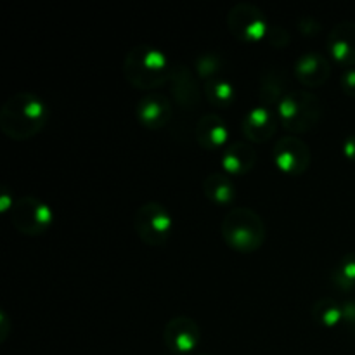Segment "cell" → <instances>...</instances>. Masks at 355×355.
<instances>
[{
	"instance_id": "obj_1",
	"label": "cell",
	"mask_w": 355,
	"mask_h": 355,
	"mask_svg": "<svg viewBox=\"0 0 355 355\" xmlns=\"http://www.w3.org/2000/svg\"><path fill=\"white\" fill-rule=\"evenodd\" d=\"M49 110L44 101L33 94L9 97L0 110V128L14 141H26L44 130Z\"/></svg>"
},
{
	"instance_id": "obj_2",
	"label": "cell",
	"mask_w": 355,
	"mask_h": 355,
	"mask_svg": "<svg viewBox=\"0 0 355 355\" xmlns=\"http://www.w3.org/2000/svg\"><path fill=\"white\" fill-rule=\"evenodd\" d=\"M125 78L130 85L141 90H153L165 85L172 78L166 55L151 45H135L125 58Z\"/></svg>"
},
{
	"instance_id": "obj_3",
	"label": "cell",
	"mask_w": 355,
	"mask_h": 355,
	"mask_svg": "<svg viewBox=\"0 0 355 355\" xmlns=\"http://www.w3.org/2000/svg\"><path fill=\"white\" fill-rule=\"evenodd\" d=\"M222 238L234 252L253 253L266 241V225L250 208H232L222 220Z\"/></svg>"
},
{
	"instance_id": "obj_4",
	"label": "cell",
	"mask_w": 355,
	"mask_h": 355,
	"mask_svg": "<svg viewBox=\"0 0 355 355\" xmlns=\"http://www.w3.org/2000/svg\"><path fill=\"white\" fill-rule=\"evenodd\" d=\"M277 118L283 128L293 134H304L321 118V103L309 92L286 94L277 104Z\"/></svg>"
},
{
	"instance_id": "obj_5",
	"label": "cell",
	"mask_w": 355,
	"mask_h": 355,
	"mask_svg": "<svg viewBox=\"0 0 355 355\" xmlns=\"http://www.w3.org/2000/svg\"><path fill=\"white\" fill-rule=\"evenodd\" d=\"M135 232L148 246H163L173 231L170 211L159 203H146L135 211Z\"/></svg>"
},
{
	"instance_id": "obj_6",
	"label": "cell",
	"mask_w": 355,
	"mask_h": 355,
	"mask_svg": "<svg viewBox=\"0 0 355 355\" xmlns=\"http://www.w3.org/2000/svg\"><path fill=\"white\" fill-rule=\"evenodd\" d=\"M12 225L24 236H40L51 227L54 211L49 205L33 196H23L12 205Z\"/></svg>"
},
{
	"instance_id": "obj_7",
	"label": "cell",
	"mask_w": 355,
	"mask_h": 355,
	"mask_svg": "<svg viewBox=\"0 0 355 355\" xmlns=\"http://www.w3.org/2000/svg\"><path fill=\"white\" fill-rule=\"evenodd\" d=\"M227 24L231 33L246 44H257L263 40L269 31L262 10L248 2H241L232 7L227 16Z\"/></svg>"
},
{
	"instance_id": "obj_8",
	"label": "cell",
	"mask_w": 355,
	"mask_h": 355,
	"mask_svg": "<svg viewBox=\"0 0 355 355\" xmlns=\"http://www.w3.org/2000/svg\"><path fill=\"white\" fill-rule=\"evenodd\" d=\"M311 149L302 139L283 137L274 146V163L288 175H302L311 166Z\"/></svg>"
},
{
	"instance_id": "obj_9",
	"label": "cell",
	"mask_w": 355,
	"mask_h": 355,
	"mask_svg": "<svg viewBox=\"0 0 355 355\" xmlns=\"http://www.w3.org/2000/svg\"><path fill=\"white\" fill-rule=\"evenodd\" d=\"M200 328L189 318H175L166 324L165 343L173 354H191L200 343Z\"/></svg>"
},
{
	"instance_id": "obj_10",
	"label": "cell",
	"mask_w": 355,
	"mask_h": 355,
	"mask_svg": "<svg viewBox=\"0 0 355 355\" xmlns=\"http://www.w3.org/2000/svg\"><path fill=\"white\" fill-rule=\"evenodd\" d=\"M277 125H279L277 113H274L266 106H259L246 113L241 130L250 142H266L276 134Z\"/></svg>"
},
{
	"instance_id": "obj_11",
	"label": "cell",
	"mask_w": 355,
	"mask_h": 355,
	"mask_svg": "<svg viewBox=\"0 0 355 355\" xmlns=\"http://www.w3.org/2000/svg\"><path fill=\"white\" fill-rule=\"evenodd\" d=\"M328 51L338 64L355 66V23L345 21L336 24L328 37Z\"/></svg>"
},
{
	"instance_id": "obj_12",
	"label": "cell",
	"mask_w": 355,
	"mask_h": 355,
	"mask_svg": "<svg viewBox=\"0 0 355 355\" xmlns=\"http://www.w3.org/2000/svg\"><path fill=\"white\" fill-rule=\"evenodd\" d=\"M196 142L205 151H218L224 148L229 141L227 123L218 114H205L196 125Z\"/></svg>"
},
{
	"instance_id": "obj_13",
	"label": "cell",
	"mask_w": 355,
	"mask_h": 355,
	"mask_svg": "<svg viewBox=\"0 0 355 355\" xmlns=\"http://www.w3.org/2000/svg\"><path fill=\"white\" fill-rule=\"evenodd\" d=\"M170 116H172V106L165 96L153 94V96H146L139 101L137 120L141 121L142 127L158 130L168 123Z\"/></svg>"
},
{
	"instance_id": "obj_14",
	"label": "cell",
	"mask_w": 355,
	"mask_h": 355,
	"mask_svg": "<svg viewBox=\"0 0 355 355\" xmlns=\"http://www.w3.org/2000/svg\"><path fill=\"white\" fill-rule=\"evenodd\" d=\"M331 75V66L328 59L321 54H304L295 64V76L300 83L307 87H319Z\"/></svg>"
},
{
	"instance_id": "obj_15",
	"label": "cell",
	"mask_w": 355,
	"mask_h": 355,
	"mask_svg": "<svg viewBox=\"0 0 355 355\" xmlns=\"http://www.w3.org/2000/svg\"><path fill=\"white\" fill-rule=\"evenodd\" d=\"M220 162L225 172L231 175H245L255 166L257 153L250 142L238 141L224 149Z\"/></svg>"
},
{
	"instance_id": "obj_16",
	"label": "cell",
	"mask_w": 355,
	"mask_h": 355,
	"mask_svg": "<svg viewBox=\"0 0 355 355\" xmlns=\"http://www.w3.org/2000/svg\"><path fill=\"white\" fill-rule=\"evenodd\" d=\"M203 191L208 200L220 207H227L236 198V184L224 173H211L205 179Z\"/></svg>"
},
{
	"instance_id": "obj_17",
	"label": "cell",
	"mask_w": 355,
	"mask_h": 355,
	"mask_svg": "<svg viewBox=\"0 0 355 355\" xmlns=\"http://www.w3.org/2000/svg\"><path fill=\"white\" fill-rule=\"evenodd\" d=\"M172 83L173 96H175V99L179 101L184 107H189L198 103L200 94H198V89L196 85H194L193 75H191L189 69H175V71L172 73Z\"/></svg>"
},
{
	"instance_id": "obj_18",
	"label": "cell",
	"mask_w": 355,
	"mask_h": 355,
	"mask_svg": "<svg viewBox=\"0 0 355 355\" xmlns=\"http://www.w3.org/2000/svg\"><path fill=\"white\" fill-rule=\"evenodd\" d=\"M312 315L324 328H335L340 322H343L342 304L331 300V298H322V300L315 302Z\"/></svg>"
},
{
	"instance_id": "obj_19",
	"label": "cell",
	"mask_w": 355,
	"mask_h": 355,
	"mask_svg": "<svg viewBox=\"0 0 355 355\" xmlns=\"http://www.w3.org/2000/svg\"><path fill=\"white\" fill-rule=\"evenodd\" d=\"M208 101L215 107H225L236 99V89L227 80H210L205 85Z\"/></svg>"
},
{
	"instance_id": "obj_20",
	"label": "cell",
	"mask_w": 355,
	"mask_h": 355,
	"mask_svg": "<svg viewBox=\"0 0 355 355\" xmlns=\"http://www.w3.org/2000/svg\"><path fill=\"white\" fill-rule=\"evenodd\" d=\"M333 281L343 291L355 290V253H349L333 270Z\"/></svg>"
},
{
	"instance_id": "obj_21",
	"label": "cell",
	"mask_w": 355,
	"mask_h": 355,
	"mask_svg": "<svg viewBox=\"0 0 355 355\" xmlns=\"http://www.w3.org/2000/svg\"><path fill=\"white\" fill-rule=\"evenodd\" d=\"M218 68H220V59L214 54L203 55V58L198 61V73H200V76H203V78H208V82L211 80V76L217 75Z\"/></svg>"
},
{
	"instance_id": "obj_22",
	"label": "cell",
	"mask_w": 355,
	"mask_h": 355,
	"mask_svg": "<svg viewBox=\"0 0 355 355\" xmlns=\"http://www.w3.org/2000/svg\"><path fill=\"white\" fill-rule=\"evenodd\" d=\"M342 90L355 99V68H347L342 75Z\"/></svg>"
},
{
	"instance_id": "obj_23",
	"label": "cell",
	"mask_w": 355,
	"mask_h": 355,
	"mask_svg": "<svg viewBox=\"0 0 355 355\" xmlns=\"http://www.w3.org/2000/svg\"><path fill=\"white\" fill-rule=\"evenodd\" d=\"M342 311H343V322H345V326L350 329V331L355 333V300L343 302Z\"/></svg>"
},
{
	"instance_id": "obj_24",
	"label": "cell",
	"mask_w": 355,
	"mask_h": 355,
	"mask_svg": "<svg viewBox=\"0 0 355 355\" xmlns=\"http://www.w3.org/2000/svg\"><path fill=\"white\" fill-rule=\"evenodd\" d=\"M343 155L347 158L355 159V137L345 139V142H343Z\"/></svg>"
}]
</instances>
